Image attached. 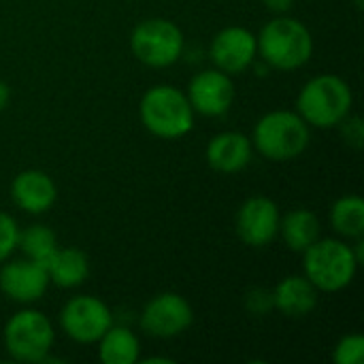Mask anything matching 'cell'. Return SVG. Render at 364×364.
I'll use <instances>...</instances> for the list:
<instances>
[{
	"instance_id": "cell-14",
	"label": "cell",
	"mask_w": 364,
	"mask_h": 364,
	"mask_svg": "<svg viewBox=\"0 0 364 364\" xmlns=\"http://www.w3.org/2000/svg\"><path fill=\"white\" fill-rule=\"evenodd\" d=\"M11 198L17 209L30 215H41L55 205L58 186L45 171L28 168L15 175L11 183Z\"/></svg>"
},
{
	"instance_id": "cell-25",
	"label": "cell",
	"mask_w": 364,
	"mask_h": 364,
	"mask_svg": "<svg viewBox=\"0 0 364 364\" xmlns=\"http://www.w3.org/2000/svg\"><path fill=\"white\" fill-rule=\"evenodd\" d=\"M245 307L254 314V316H267L269 311H273V292L264 290V288H254L247 296H245Z\"/></svg>"
},
{
	"instance_id": "cell-23",
	"label": "cell",
	"mask_w": 364,
	"mask_h": 364,
	"mask_svg": "<svg viewBox=\"0 0 364 364\" xmlns=\"http://www.w3.org/2000/svg\"><path fill=\"white\" fill-rule=\"evenodd\" d=\"M17 237H19L17 222L6 211H0V264L6 262V258L17 250Z\"/></svg>"
},
{
	"instance_id": "cell-7",
	"label": "cell",
	"mask_w": 364,
	"mask_h": 364,
	"mask_svg": "<svg viewBox=\"0 0 364 364\" xmlns=\"http://www.w3.org/2000/svg\"><path fill=\"white\" fill-rule=\"evenodd\" d=\"M181 28L164 17H151L134 26L130 34V49L134 58L149 68H168L179 62L183 53Z\"/></svg>"
},
{
	"instance_id": "cell-21",
	"label": "cell",
	"mask_w": 364,
	"mask_h": 364,
	"mask_svg": "<svg viewBox=\"0 0 364 364\" xmlns=\"http://www.w3.org/2000/svg\"><path fill=\"white\" fill-rule=\"evenodd\" d=\"M17 250H21L23 258L38 262L47 269L49 260L53 258L58 250V237L55 232L45 224H32L23 230H19L17 237Z\"/></svg>"
},
{
	"instance_id": "cell-1",
	"label": "cell",
	"mask_w": 364,
	"mask_h": 364,
	"mask_svg": "<svg viewBox=\"0 0 364 364\" xmlns=\"http://www.w3.org/2000/svg\"><path fill=\"white\" fill-rule=\"evenodd\" d=\"M256 43L262 62L269 68L284 73L303 68L314 55V36L309 28L301 19L286 17L284 13L262 26Z\"/></svg>"
},
{
	"instance_id": "cell-17",
	"label": "cell",
	"mask_w": 364,
	"mask_h": 364,
	"mask_svg": "<svg viewBox=\"0 0 364 364\" xmlns=\"http://www.w3.org/2000/svg\"><path fill=\"white\" fill-rule=\"evenodd\" d=\"M49 284L70 290L79 288L90 275V258L77 247H58L47 264Z\"/></svg>"
},
{
	"instance_id": "cell-16",
	"label": "cell",
	"mask_w": 364,
	"mask_h": 364,
	"mask_svg": "<svg viewBox=\"0 0 364 364\" xmlns=\"http://www.w3.org/2000/svg\"><path fill=\"white\" fill-rule=\"evenodd\" d=\"M273 292V307L286 318H305L318 307V290L305 275L284 277Z\"/></svg>"
},
{
	"instance_id": "cell-15",
	"label": "cell",
	"mask_w": 364,
	"mask_h": 364,
	"mask_svg": "<svg viewBox=\"0 0 364 364\" xmlns=\"http://www.w3.org/2000/svg\"><path fill=\"white\" fill-rule=\"evenodd\" d=\"M252 154H254L252 139L235 130L215 134L205 149L207 164L224 175H235L243 171L252 162Z\"/></svg>"
},
{
	"instance_id": "cell-6",
	"label": "cell",
	"mask_w": 364,
	"mask_h": 364,
	"mask_svg": "<svg viewBox=\"0 0 364 364\" xmlns=\"http://www.w3.org/2000/svg\"><path fill=\"white\" fill-rule=\"evenodd\" d=\"M4 348L17 363H47L55 341L51 320L38 309H21L4 324Z\"/></svg>"
},
{
	"instance_id": "cell-27",
	"label": "cell",
	"mask_w": 364,
	"mask_h": 364,
	"mask_svg": "<svg viewBox=\"0 0 364 364\" xmlns=\"http://www.w3.org/2000/svg\"><path fill=\"white\" fill-rule=\"evenodd\" d=\"M9 100H11V90H9V85L4 81H0V113L6 109Z\"/></svg>"
},
{
	"instance_id": "cell-5",
	"label": "cell",
	"mask_w": 364,
	"mask_h": 364,
	"mask_svg": "<svg viewBox=\"0 0 364 364\" xmlns=\"http://www.w3.org/2000/svg\"><path fill=\"white\" fill-rule=\"evenodd\" d=\"M354 247L341 239H318L303 252L305 277L318 292H341L346 290L358 271Z\"/></svg>"
},
{
	"instance_id": "cell-9",
	"label": "cell",
	"mask_w": 364,
	"mask_h": 364,
	"mask_svg": "<svg viewBox=\"0 0 364 364\" xmlns=\"http://www.w3.org/2000/svg\"><path fill=\"white\" fill-rule=\"evenodd\" d=\"M194 322L192 305L177 292H160L147 301L141 314V328L154 339L183 335Z\"/></svg>"
},
{
	"instance_id": "cell-26",
	"label": "cell",
	"mask_w": 364,
	"mask_h": 364,
	"mask_svg": "<svg viewBox=\"0 0 364 364\" xmlns=\"http://www.w3.org/2000/svg\"><path fill=\"white\" fill-rule=\"evenodd\" d=\"M294 2H296V0H262V4H264L269 11L277 13V15L288 13V11L294 6Z\"/></svg>"
},
{
	"instance_id": "cell-2",
	"label": "cell",
	"mask_w": 364,
	"mask_h": 364,
	"mask_svg": "<svg viewBox=\"0 0 364 364\" xmlns=\"http://www.w3.org/2000/svg\"><path fill=\"white\" fill-rule=\"evenodd\" d=\"M354 107V92L339 75L322 73L311 77L296 96V113L309 128H337Z\"/></svg>"
},
{
	"instance_id": "cell-12",
	"label": "cell",
	"mask_w": 364,
	"mask_h": 364,
	"mask_svg": "<svg viewBox=\"0 0 364 364\" xmlns=\"http://www.w3.org/2000/svg\"><path fill=\"white\" fill-rule=\"evenodd\" d=\"M258 55L256 34L241 26L222 28L209 47V58L218 70L226 75H239L254 66Z\"/></svg>"
},
{
	"instance_id": "cell-22",
	"label": "cell",
	"mask_w": 364,
	"mask_h": 364,
	"mask_svg": "<svg viewBox=\"0 0 364 364\" xmlns=\"http://www.w3.org/2000/svg\"><path fill=\"white\" fill-rule=\"evenodd\" d=\"M333 360L337 364H363L364 360V337L354 333L346 335L337 341L333 350Z\"/></svg>"
},
{
	"instance_id": "cell-8",
	"label": "cell",
	"mask_w": 364,
	"mask_h": 364,
	"mask_svg": "<svg viewBox=\"0 0 364 364\" xmlns=\"http://www.w3.org/2000/svg\"><path fill=\"white\" fill-rule=\"evenodd\" d=\"M113 326V314L105 301L90 294L73 296L60 311V328L75 343H96Z\"/></svg>"
},
{
	"instance_id": "cell-3",
	"label": "cell",
	"mask_w": 364,
	"mask_h": 364,
	"mask_svg": "<svg viewBox=\"0 0 364 364\" xmlns=\"http://www.w3.org/2000/svg\"><path fill=\"white\" fill-rule=\"evenodd\" d=\"M311 143L309 124L288 109L264 113L252 132V147L271 162H288L299 158Z\"/></svg>"
},
{
	"instance_id": "cell-4",
	"label": "cell",
	"mask_w": 364,
	"mask_h": 364,
	"mask_svg": "<svg viewBox=\"0 0 364 364\" xmlns=\"http://www.w3.org/2000/svg\"><path fill=\"white\" fill-rule=\"evenodd\" d=\"M139 115L147 132L158 139H181L194 128V109L183 90L160 83L149 87L139 105Z\"/></svg>"
},
{
	"instance_id": "cell-20",
	"label": "cell",
	"mask_w": 364,
	"mask_h": 364,
	"mask_svg": "<svg viewBox=\"0 0 364 364\" xmlns=\"http://www.w3.org/2000/svg\"><path fill=\"white\" fill-rule=\"evenodd\" d=\"M331 226L343 239H360L364 235V200L358 194H346L331 207Z\"/></svg>"
},
{
	"instance_id": "cell-13",
	"label": "cell",
	"mask_w": 364,
	"mask_h": 364,
	"mask_svg": "<svg viewBox=\"0 0 364 364\" xmlns=\"http://www.w3.org/2000/svg\"><path fill=\"white\" fill-rule=\"evenodd\" d=\"M49 288L47 269L28 258L11 260L0 269V292L19 305H32L45 296Z\"/></svg>"
},
{
	"instance_id": "cell-28",
	"label": "cell",
	"mask_w": 364,
	"mask_h": 364,
	"mask_svg": "<svg viewBox=\"0 0 364 364\" xmlns=\"http://www.w3.org/2000/svg\"><path fill=\"white\" fill-rule=\"evenodd\" d=\"M143 363H166V364H171L173 360H171V358H158V356H156V358H145Z\"/></svg>"
},
{
	"instance_id": "cell-10",
	"label": "cell",
	"mask_w": 364,
	"mask_h": 364,
	"mask_svg": "<svg viewBox=\"0 0 364 364\" xmlns=\"http://www.w3.org/2000/svg\"><path fill=\"white\" fill-rule=\"evenodd\" d=\"M279 207L269 196L247 198L235 220L239 239L250 247H267L279 237Z\"/></svg>"
},
{
	"instance_id": "cell-19",
	"label": "cell",
	"mask_w": 364,
	"mask_h": 364,
	"mask_svg": "<svg viewBox=\"0 0 364 364\" xmlns=\"http://www.w3.org/2000/svg\"><path fill=\"white\" fill-rule=\"evenodd\" d=\"M98 358L102 364H134L141 358L139 337L126 326H111L98 341Z\"/></svg>"
},
{
	"instance_id": "cell-18",
	"label": "cell",
	"mask_w": 364,
	"mask_h": 364,
	"mask_svg": "<svg viewBox=\"0 0 364 364\" xmlns=\"http://www.w3.org/2000/svg\"><path fill=\"white\" fill-rule=\"evenodd\" d=\"M279 235L290 252L303 254L320 239V220L309 209H292L279 220Z\"/></svg>"
},
{
	"instance_id": "cell-24",
	"label": "cell",
	"mask_w": 364,
	"mask_h": 364,
	"mask_svg": "<svg viewBox=\"0 0 364 364\" xmlns=\"http://www.w3.org/2000/svg\"><path fill=\"white\" fill-rule=\"evenodd\" d=\"M337 128L341 130V136H343L346 145H350V147H354V149H363L364 124L360 117H356V115L350 113Z\"/></svg>"
},
{
	"instance_id": "cell-11",
	"label": "cell",
	"mask_w": 364,
	"mask_h": 364,
	"mask_svg": "<svg viewBox=\"0 0 364 364\" xmlns=\"http://www.w3.org/2000/svg\"><path fill=\"white\" fill-rule=\"evenodd\" d=\"M186 96L194 113L205 117H222L235 102V83L230 75L218 68H207L190 79Z\"/></svg>"
}]
</instances>
